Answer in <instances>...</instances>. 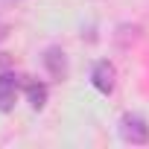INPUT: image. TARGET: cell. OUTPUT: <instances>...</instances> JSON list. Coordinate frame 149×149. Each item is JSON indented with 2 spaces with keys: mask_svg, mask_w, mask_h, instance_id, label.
I'll return each mask as SVG.
<instances>
[{
  "mask_svg": "<svg viewBox=\"0 0 149 149\" xmlns=\"http://www.w3.org/2000/svg\"><path fill=\"white\" fill-rule=\"evenodd\" d=\"M120 134H123V140H129V143H146V140H149V126H146L143 117L126 114V117L120 120Z\"/></svg>",
  "mask_w": 149,
  "mask_h": 149,
  "instance_id": "obj_1",
  "label": "cell"
},
{
  "mask_svg": "<svg viewBox=\"0 0 149 149\" xmlns=\"http://www.w3.org/2000/svg\"><path fill=\"white\" fill-rule=\"evenodd\" d=\"M18 85H21V76H18V73H9V70L0 73V111H12Z\"/></svg>",
  "mask_w": 149,
  "mask_h": 149,
  "instance_id": "obj_2",
  "label": "cell"
},
{
  "mask_svg": "<svg viewBox=\"0 0 149 149\" xmlns=\"http://www.w3.org/2000/svg\"><path fill=\"white\" fill-rule=\"evenodd\" d=\"M91 82H94V88L100 94H111L114 91V67L108 61H100L94 67V73H91Z\"/></svg>",
  "mask_w": 149,
  "mask_h": 149,
  "instance_id": "obj_3",
  "label": "cell"
},
{
  "mask_svg": "<svg viewBox=\"0 0 149 149\" xmlns=\"http://www.w3.org/2000/svg\"><path fill=\"white\" fill-rule=\"evenodd\" d=\"M44 67L50 70V76L61 79L64 73H67V58H64V53H61L58 47H50V50L44 53Z\"/></svg>",
  "mask_w": 149,
  "mask_h": 149,
  "instance_id": "obj_4",
  "label": "cell"
},
{
  "mask_svg": "<svg viewBox=\"0 0 149 149\" xmlns=\"http://www.w3.org/2000/svg\"><path fill=\"white\" fill-rule=\"evenodd\" d=\"M26 97H29V105L38 111V108H44V102H47V85H38V82H32L29 88H26Z\"/></svg>",
  "mask_w": 149,
  "mask_h": 149,
  "instance_id": "obj_5",
  "label": "cell"
},
{
  "mask_svg": "<svg viewBox=\"0 0 149 149\" xmlns=\"http://www.w3.org/2000/svg\"><path fill=\"white\" fill-rule=\"evenodd\" d=\"M3 35H6V32H3V26H0V38H3Z\"/></svg>",
  "mask_w": 149,
  "mask_h": 149,
  "instance_id": "obj_6",
  "label": "cell"
}]
</instances>
